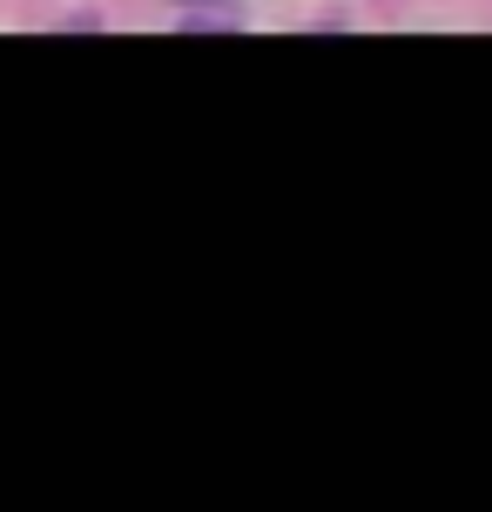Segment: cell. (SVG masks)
Instances as JSON below:
<instances>
[{"instance_id": "obj_1", "label": "cell", "mask_w": 492, "mask_h": 512, "mask_svg": "<svg viewBox=\"0 0 492 512\" xmlns=\"http://www.w3.org/2000/svg\"><path fill=\"white\" fill-rule=\"evenodd\" d=\"M189 7H216V0H189Z\"/></svg>"}]
</instances>
